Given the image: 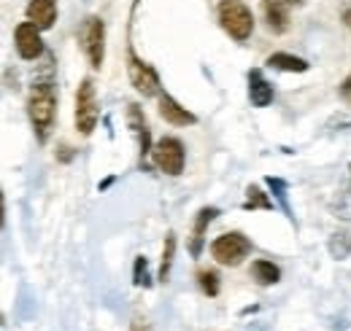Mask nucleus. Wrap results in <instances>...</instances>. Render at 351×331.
I'll use <instances>...</instances> for the list:
<instances>
[{"mask_svg":"<svg viewBox=\"0 0 351 331\" xmlns=\"http://www.w3.org/2000/svg\"><path fill=\"white\" fill-rule=\"evenodd\" d=\"M160 116L173 127H189V124H195V122H197V116H195V114H189L186 108H181L171 94H160Z\"/></svg>","mask_w":351,"mask_h":331,"instance_id":"obj_10","label":"nucleus"},{"mask_svg":"<svg viewBox=\"0 0 351 331\" xmlns=\"http://www.w3.org/2000/svg\"><path fill=\"white\" fill-rule=\"evenodd\" d=\"M249 253H252V243L241 232H227L211 243V256L224 267H238Z\"/></svg>","mask_w":351,"mask_h":331,"instance_id":"obj_4","label":"nucleus"},{"mask_svg":"<svg viewBox=\"0 0 351 331\" xmlns=\"http://www.w3.org/2000/svg\"><path fill=\"white\" fill-rule=\"evenodd\" d=\"M173 256H176V235L171 232L165 237V248H162V261H160V280L165 283L171 278V267H173Z\"/></svg>","mask_w":351,"mask_h":331,"instance_id":"obj_17","label":"nucleus"},{"mask_svg":"<svg viewBox=\"0 0 351 331\" xmlns=\"http://www.w3.org/2000/svg\"><path fill=\"white\" fill-rule=\"evenodd\" d=\"M128 124L132 127V132H135V137H138V143H141V157L146 159V154L152 151V135H149L146 119H143V114H141V108H138L135 103L128 105Z\"/></svg>","mask_w":351,"mask_h":331,"instance_id":"obj_12","label":"nucleus"},{"mask_svg":"<svg viewBox=\"0 0 351 331\" xmlns=\"http://www.w3.org/2000/svg\"><path fill=\"white\" fill-rule=\"evenodd\" d=\"M152 159H154V165L160 167L165 175H181L184 162H186L184 143L176 140V137H162V140L152 148Z\"/></svg>","mask_w":351,"mask_h":331,"instance_id":"obj_5","label":"nucleus"},{"mask_svg":"<svg viewBox=\"0 0 351 331\" xmlns=\"http://www.w3.org/2000/svg\"><path fill=\"white\" fill-rule=\"evenodd\" d=\"M82 46H84L89 65L100 68L103 57H106V25H103L100 16H89L87 22H84V27H82Z\"/></svg>","mask_w":351,"mask_h":331,"instance_id":"obj_6","label":"nucleus"},{"mask_svg":"<svg viewBox=\"0 0 351 331\" xmlns=\"http://www.w3.org/2000/svg\"><path fill=\"white\" fill-rule=\"evenodd\" d=\"M132 283H135V286H143V289L152 283V280H149V272H146V259H143V256L135 259V280H132Z\"/></svg>","mask_w":351,"mask_h":331,"instance_id":"obj_20","label":"nucleus"},{"mask_svg":"<svg viewBox=\"0 0 351 331\" xmlns=\"http://www.w3.org/2000/svg\"><path fill=\"white\" fill-rule=\"evenodd\" d=\"M341 19H343V25L351 30V0H346V5H343V11H341Z\"/></svg>","mask_w":351,"mask_h":331,"instance_id":"obj_22","label":"nucleus"},{"mask_svg":"<svg viewBox=\"0 0 351 331\" xmlns=\"http://www.w3.org/2000/svg\"><path fill=\"white\" fill-rule=\"evenodd\" d=\"M246 194H249V197H246V205H243L246 210H270V207H273V202L265 197L257 186H249Z\"/></svg>","mask_w":351,"mask_h":331,"instance_id":"obj_18","label":"nucleus"},{"mask_svg":"<svg viewBox=\"0 0 351 331\" xmlns=\"http://www.w3.org/2000/svg\"><path fill=\"white\" fill-rule=\"evenodd\" d=\"M267 65L276 68V70H284V73H306L308 62L300 57H292L287 51H278V54H270L267 57Z\"/></svg>","mask_w":351,"mask_h":331,"instance_id":"obj_15","label":"nucleus"},{"mask_svg":"<svg viewBox=\"0 0 351 331\" xmlns=\"http://www.w3.org/2000/svg\"><path fill=\"white\" fill-rule=\"evenodd\" d=\"M14 43L22 59H38L44 54V41H41V30L33 22H22L14 33Z\"/></svg>","mask_w":351,"mask_h":331,"instance_id":"obj_8","label":"nucleus"},{"mask_svg":"<svg viewBox=\"0 0 351 331\" xmlns=\"http://www.w3.org/2000/svg\"><path fill=\"white\" fill-rule=\"evenodd\" d=\"M219 22L224 33L235 41H246L254 33V16L241 0H221L219 3Z\"/></svg>","mask_w":351,"mask_h":331,"instance_id":"obj_2","label":"nucleus"},{"mask_svg":"<svg viewBox=\"0 0 351 331\" xmlns=\"http://www.w3.org/2000/svg\"><path fill=\"white\" fill-rule=\"evenodd\" d=\"M306 0H263L265 22L273 33H287L289 27V11L295 5H303Z\"/></svg>","mask_w":351,"mask_h":331,"instance_id":"obj_9","label":"nucleus"},{"mask_svg":"<svg viewBox=\"0 0 351 331\" xmlns=\"http://www.w3.org/2000/svg\"><path fill=\"white\" fill-rule=\"evenodd\" d=\"M219 215V210L217 207H203L200 213H197V218H195V232H192V256H200V250H203V235H206V229H208V224L214 221Z\"/></svg>","mask_w":351,"mask_h":331,"instance_id":"obj_14","label":"nucleus"},{"mask_svg":"<svg viewBox=\"0 0 351 331\" xmlns=\"http://www.w3.org/2000/svg\"><path fill=\"white\" fill-rule=\"evenodd\" d=\"M27 116L36 127L38 137L46 140L51 127H54V116H57V94L51 83H36L27 94Z\"/></svg>","mask_w":351,"mask_h":331,"instance_id":"obj_1","label":"nucleus"},{"mask_svg":"<svg viewBox=\"0 0 351 331\" xmlns=\"http://www.w3.org/2000/svg\"><path fill=\"white\" fill-rule=\"evenodd\" d=\"M100 119V108H97V92H95V81L84 79L79 83L76 92V129L82 135H92Z\"/></svg>","mask_w":351,"mask_h":331,"instance_id":"obj_3","label":"nucleus"},{"mask_svg":"<svg viewBox=\"0 0 351 331\" xmlns=\"http://www.w3.org/2000/svg\"><path fill=\"white\" fill-rule=\"evenodd\" d=\"M128 73H130L132 86H135L143 97H154V94H160V79H157L154 68L146 65L143 59H138L135 51H132V46L128 49Z\"/></svg>","mask_w":351,"mask_h":331,"instance_id":"obj_7","label":"nucleus"},{"mask_svg":"<svg viewBox=\"0 0 351 331\" xmlns=\"http://www.w3.org/2000/svg\"><path fill=\"white\" fill-rule=\"evenodd\" d=\"M57 19V3L54 0H30L27 3V22H33L38 30H49Z\"/></svg>","mask_w":351,"mask_h":331,"instance_id":"obj_11","label":"nucleus"},{"mask_svg":"<svg viewBox=\"0 0 351 331\" xmlns=\"http://www.w3.org/2000/svg\"><path fill=\"white\" fill-rule=\"evenodd\" d=\"M249 97L257 108H267L273 103V86L270 81H265V76L260 70H252L249 73Z\"/></svg>","mask_w":351,"mask_h":331,"instance_id":"obj_13","label":"nucleus"},{"mask_svg":"<svg viewBox=\"0 0 351 331\" xmlns=\"http://www.w3.org/2000/svg\"><path fill=\"white\" fill-rule=\"evenodd\" d=\"M341 97H343V100H346V103L351 105V76L343 83H341Z\"/></svg>","mask_w":351,"mask_h":331,"instance_id":"obj_21","label":"nucleus"},{"mask_svg":"<svg viewBox=\"0 0 351 331\" xmlns=\"http://www.w3.org/2000/svg\"><path fill=\"white\" fill-rule=\"evenodd\" d=\"M197 280H200V289L206 291L208 296H217L219 293V275L217 272L203 269V272H197Z\"/></svg>","mask_w":351,"mask_h":331,"instance_id":"obj_19","label":"nucleus"},{"mask_svg":"<svg viewBox=\"0 0 351 331\" xmlns=\"http://www.w3.org/2000/svg\"><path fill=\"white\" fill-rule=\"evenodd\" d=\"M252 275H254V280H257L260 286H273V283H278V278H281L278 267H276L273 261H265V259H257V261L252 264Z\"/></svg>","mask_w":351,"mask_h":331,"instance_id":"obj_16","label":"nucleus"}]
</instances>
